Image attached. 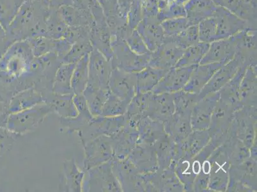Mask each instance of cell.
<instances>
[{
    "label": "cell",
    "instance_id": "37",
    "mask_svg": "<svg viewBox=\"0 0 257 192\" xmlns=\"http://www.w3.org/2000/svg\"><path fill=\"white\" fill-rule=\"evenodd\" d=\"M74 93L71 94L54 95L50 104L53 107L54 112H57L62 118H74L78 115L75 105L74 104L73 97Z\"/></svg>",
    "mask_w": 257,
    "mask_h": 192
},
{
    "label": "cell",
    "instance_id": "45",
    "mask_svg": "<svg viewBox=\"0 0 257 192\" xmlns=\"http://www.w3.org/2000/svg\"><path fill=\"white\" fill-rule=\"evenodd\" d=\"M88 83V70L83 64L79 65L72 76L71 86L74 94H83Z\"/></svg>",
    "mask_w": 257,
    "mask_h": 192
},
{
    "label": "cell",
    "instance_id": "31",
    "mask_svg": "<svg viewBox=\"0 0 257 192\" xmlns=\"http://www.w3.org/2000/svg\"><path fill=\"white\" fill-rule=\"evenodd\" d=\"M151 53L139 55L131 50L130 47L123 46L119 56L118 69L137 73L149 64Z\"/></svg>",
    "mask_w": 257,
    "mask_h": 192
},
{
    "label": "cell",
    "instance_id": "40",
    "mask_svg": "<svg viewBox=\"0 0 257 192\" xmlns=\"http://www.w3.org/2000/svg\"><path fill=\"white\" fill-rule=\"evenodd\" d=\"M175 105V112H189L199 101L197 93L185 92L183 90L172 93Z\"/></svg>",
    "mask_w": 257,
    "mask_h": 192
},
{
    "label": "cell",
    "instance_id": "21",
    "mask_svg": "<svg viewBox=\"0 0 257 192\" xmlns=\"http://www.w3.org/2000/svg\"><path fill=\"white\" fill-rule=\"evenodd\" d=\"M113 149V158H127L139 141L137 129L126 123L125 125L116 134L111 137Z\"/></svg>",
    "mask_w": 257,
    "mask_h": 192
},
{
    "label": "cell",
    "instance_id": "33",
    "mask_svg": "<svg viewBox=\"0 0 257 192\" xmlns=\"http://www.w3.org/2000/svg\"><path fill=\"white\" fill-rule=\"evenodd\" d=\"M168 71L155 69L147 65L141 71L137 72V92H152Z\"/></svg>",
    "mask_w": 257,
    "mask_h": 192
},
{
    "label": "cell",
    "instance_id": "14",
    "mask_svg": "<svg viewBox=\"0 0 257 192\" xmlns=\"http://www.w3.org/2000/svg\"><path fill=\"white\" fill-rule=\"evenodd\" d=\"M197 65L172 68L167 72L151 92L156 94L172 93L182 90L188 83L194 69Z\"/></svg>",
    "mask_w": 257,
    "mask_h": 192
},
{
    "label": "cell",
    "instance_id": "43",
    "mask_svg": "<svg viewBox=\"0 0 257 192\" xmlns=\"http://www.w3.org/2000/svg\"><path fill=\"white\" fill-rule=\"evenodd\" d=\"M161 25L165 37L177 36L191 26L186 17L169 19L161 22Z\"/></svg>",
    "mask_w": 257,
    "mask_h": 192
},
{
    "label": "cell",
    "instance_id": "13",
    "mask_svg": "<svg viewBox=\"0 0 257 192\" xmlns=\"http://www.w3.org/2000/svg\"><path fill=\"white\" fill-rule=\"evenodd\" d=\"M109 88L113 94L130 104L137 92V73L114 70L109 78Z\"/></svg>",
    "mask_w": 257,
    "mask_h": 192
},
{
    "label": "cell",
    "instance_id": "6",
    "mask_svg": "<svg viewBox=\"0 0 257 192\" xmlns=\"http://www.w3.org/2000/svg\"><path fill=\"white\" fill-rule=\"evenodd\" d=\"M114 175L117 178L121 189L124 191H146L140 173L130 158L111 160Z\"/></svg>",
    "mask_w": 257,
    "mask_h": 192
},
{
    "label": "cell",
    "instance_id": "18",
    "mask_svg": "<svg viewBox=\"0 0 257 192\" xmlns=\"http://www.w3.org/2000/svg\"><path fill=\"white\" fill-rule=\"evenodd\" d=\"M136 29L151 52L164 43L165 36L158 16L144 17Z\"/></svg>",
    "mask_w": 257,
    "mask_h": 192
},
{
    "label": "cell",
    "instance_id": "38",
    "mask_svg": "<svg viewBox=\"0 0 257 192\" xmlns=\"http://www.w3.org/2000/svg\"><path fill=\"white\" fill-rule=\"evenodd\" d=\"M210 44L199 42L184 50L181 59L175 67L192 66L199 65L209 50Z\"/></svg>",
    "mask_w": 257,
    "mask_h": 192
},
{
    "label": "cell",
    "instance_id": "3",
    "mask_svg": "<svg viewBox=\"0 0 257 192\" xmlns=\"http://www.w3.org/2000/svg\"><path fill=\"white\" fill-rule=\"evenodd\" d=\"M209 191H226L231 167L230 160L223 146L215 149L209 158Z\"/></svg>",
    "mask_w": 257,
    "mask_h": 192
},
{
    "label": "cell",
    "instance_id": "8",
    "mask_svg": "<svg viewBox=\"0 0 257 192\" xmlns=\"http://www.w3.org/2000/svg\"><path fill=\"white\" fill-rule=\"evenodd\" d=\"M85 168L88 170L113 158L111 137L100 135L85 145Z\"/></svg>",
    "mask_w": 257,
    "mask_h": 192
},
{
    "label": "cell",
    "instance_id": "23",
    "mask_svg": "<svg viewBox=\"0 0 257 192\" xmlns=\"http://www.w3.org/2000/svg\"><path fill=\"white\" fill-rule=\"evenodd\" d=\"M210 140L211 138L208 130L193 131L185 139L177 143L178 161L184 157L195 156L209 144Z\"/></svg>",
    "mask_w": 257,
    "mask_h": 192
},
{
    "label": "cell",
    "instance_id": "49",
    "mask_svg": "<svg viewBox=\"0 0 257 192\" xmlns=\"http://www.w3.org/2000/svg\"><path fill=\"white\" fill-rule=\"evenodd\" d=\"M132 16V28L136 29L140 22L143 20V9L140 0H135L133 4Z\"/></svg>",
    "mask_w": 257,
    "mask_h": 192
},
{
    "label": "cell",
    "instance_id": "5",
    "mask_svg": "<svg viewBox=\"0 0 257 192\" xmlns=\"http://www.w3.org/2000/svg\"><path fill=\"white\" fill-rule=\"evenodd\" d=\"M51 112H55L53 107L44 102L25 111L14 113L11 116L12 129L21 135L32 132Z\"/></svg>",
    "mask_w": 257,
    "mask_h": 192
},
{
    "label": "cell",
    "instance_id": "11",
    "mask_svg": "<svg viewBox=\"0 0 257 192\" xmlns=\"http://www.w3.org/2000/svg\"><path fill=\"white\" fill-rule=\"evenodd\" d=\"M213 17L216 24V41L230 38L242 30L251 29L246 22L223 7L218 6Z\"/></svg>",
    "mask_w": 257,
    "mask_h": 192
},
{
    "label": "cell",
    "instance_id": "36",
    "mask_svg": "<svg viewBox=\"0 0 257 192\" xmlns=\"http://www.w3.org/2000/svg\"><path fill=\"white\" fill-rule=\"evenodd\" d=\"M110 90L86 86L83 94L87 102L88 109L93 117L101 116L104 105Z\"/></svg>",
    "mask_w": 257,
    "mask_h": 192
},
{
    "label": "cell",
    "instance_id": "15",
    "mask_svg": "<svg viewBox=\"0 0 257 192\" xmlns=\"http://www.w3.org/2000/svg\"><path fill=\"white\" fill-rule=\"evenodd\" d=\"M219 100V92L210 93L198 101L191 114L193 131L206 130L209 127L212 113Z\"/></svg>",
    "mask_w": 257,
    "mask_h": 192
},
{
    "label": "cell",
    "instance_id": "7",
    "mask_svg": "<svg viewBox=\"0 0 257 192\" xmlns=\"http://www.w3.org/2000/svg\"><path fill=\"white\" fill-rule=\"evenodd\" d=\"M146 191H185L184 186L175 171L158 169L155 172L142 174Z\"/></svg>",
    "mask_w": 257,
    "mask_h": 192
},
{
    "label": "cell",
    "instance_id": "4",
    "mask_svg": "<svg viewBox=\"0 0 257 192\" xmlns=\"http://www.w3.org/2000/svg\"><path fill=\"white\" fill-rule=\"evenodd\" d=\"M234 110L219 100L212 113L209 132L211 142L216 147L222 146L227 139Z\"/></svg>",
    "mask_w": 257,
    "mask_h": 192
},
{
    "label": "cell",
    "instance_id": "25",
    "mask_svg": "<svg viewBox=\"0 0 257 192\" xmlns=\"http://www.w3.org/2000/svg\"><path fill=\"white\" fill-rule=\"evenodd\" d=\"M218 6L213 0H188L184 4L186 18L190 25H198L213 17Z\"/></svg>",
    "mask_w": 257,
    "mask_h": 192
},
{
    "label": "cell",
    "instance_id": "29",
    "mask_svg": "<svg viewBox=\"0 0 257 192\" xmlns=\"http://www.w3.org/2000/svg\"><path fill=\"white\" fill-rule=\"evenodd\" d=\"M256 66L246 68L239 88L240 104L242 107H256Z\"/></svg>",
    "mask_w": 257,
    "mask_h": 192
},
{
    "label": "cell",
    "instance_id": "12",
    "mask_svg": "<svg viewBox=\"0 0 257 192\" xmlns=\"http://www.w3.org/2000/svg\"><path fill=\"white\" fill-rule=\"evenodd\" d=\"M235 47V56L242 64L249 66H256V30L247 29L233 37Z\"/></svg>",
    "mask_w": 257,
    "mask_h": 192
},
{
    "label": "cell",
    "instance_id": "44",
    "mask_svg": "<svg viewBox=\"0 0 257 192\" xmlns=\"http://www.w3.org/2000/svg\"><path fill=\"white\" fill-rule=\"evenodd\" d=\"M198 28L200 42L210 44L216 41V24L214 17L202 21Z\"/></svg>",
    "mask_w": 257,
    "mask_h": 192
},
{
    "label": "cell",
    "instance_id": "34",
    "mask_svg": "<svg viewBox=\"0 0 257 192\" xmlns=\"http://www.w3.org/2000/svg\"><path fill=\"white\" fill-rule=\"evenodd\" d=\"M44 102H46V100L41 92L36 88H30L22 91L16 96L11 109L14 113H16Z\"/></svg>",
    "mask_w": 257,
    "mask_h": 192
},
{
    "label": "cell",
    "instance_id": "10",
    "mask_svg": "<svg viewBox=\"0 0 257 192\" xmlns=\"http://www.w3.org/2000/svg\"><path fill=\"white\" fill-rule=\"evenodd\" d=\"M184 51L170 37H165L164 43L151 53L148 65L155 69L169 71L175 67Z\"/></svg>",
    "mask_w": 257,
    "mask_h": 192
},
{
    "label": "cell",
    "instance_id": "22",
    "mask_svg": "<svg viewBox=\"0 0 257 192\" xmlns=\"http://www.w3.org/2000/svg\"><path fill=\"white\" fill-rule=\"evenodd\" d=\"M153 146L157 156L159 169L170 168L174 171L175 166L178 162L177 143L167 133H165L154 143Z\"/></svg>",
    "mask_w": 257,
    "mask_h": 192
},
{
    "label": "cell",
    "instance_id": "50",
    "mask_svg": "<svg viewBox=\"0 0 257 192\" xmlns=\"http://www.w3.org/2000/svg\"><path fill=\"white\" fill-rule=\"evenodd\" d=\"M246 2L253 5V6L256 7L257 6V0H246Z\"/></svg>",
    "mask_w": 257,
    "mask_h": 192
},
{
    "label": "cell",
    "instance_id": "32",
    "mask_svg": "<svg viewBox=\"0 0 257 192\" xmlns=\"http://www.w3.org/2000/svg\"><path fill=\"white\" fill-rule=\"evenodd\" d=\"M85 174L79 169L74 160H66L64 164V173L61 179L65 189L68 191H81Z\"/></svg>",
    "mask_w": 257,
    "mask_h": 192
},
{
    "label": "cell",
    "instance_id": "24",
    "mask_svg": "<svg viewBox=\"0 0 257 192\" xmlns=\"http://www.w3.org/2000/svg\"><path fill=\"white\" fill-rule=\"evenodd\" d=\"M189 112H175L164 123L165 132L174 142L179 143L185 139L193 132Z\"/></svg>",
    "mask_w": 257,
    "mask_h": 192
},
{
    "label": "cell",
    "instance_id": "9",
    "mask_svg": "<svg viewBox=\"0 0 257 192\" xmlns=\"http://www.w3.org/2000/svg\"><path fill=\"white\" fill-rule=\"evenodd\" d=\"M87 182L90 191H122L117 178L114 174L111 160L88 170Z\"/></svg>",
    "mask_w": 257,
    "mask_h": 192
},
{
    "label": "cell",
    "instance_id": "46",
    "mask_svg": "<svg viewBox=\"0 0 257 192\" xmlns=\"http://www.w3.org/2000/svg\"><path fill=\"white\" fill-rule=\"evenodd\" d=\"M182 17H186L184 4L177 0H174L167 8L158 12V19L161 23L169 19Z\"/></svg>",
    "mask_w": 257,
    "mask_h": 192
},
{
    "label": "cell",
    "instance_id": "16",
    "mask_svg": "<svg viewBox=\"0 0 257 192\" xmlns=\"http://www.w3.org/2000/svg\"><path fill=\"white\" fill-rule=\"evenodd\" d=\"M242 65L244 64L241 60L235 55V57L230 62L222 65L198 93V99L200 100L210 93L220 90L234 76Z\"/></svg>",
    "mask_w": 257,
    "mask_h": 192
},
{
    "label": "cell",
    "instance_id": "28",
    "mask_svg": "<svg viewBox=\"0 0 257 192\" xmlns=\"http://www.w3.org/2000/svg\"><path fill=\"white\" fill-rule=\"evenodd\" d=\"M247 67L242 65L234 76L219 91V100L232 107L235 112L242 108L240 104L239 88Z\"/></svg>",
    "mask_w": 257,
    "mask_h": 192
},
{
    "label": "cell",
    "instance_id": "35",
    "mask_svg": "<svg viewBox=\"0 0 257 192\" xmlns=\"http://www.w3.org/2000/svg\"><path fill=\"white\" fill-rule=\"evenodd\" d=\"M222 146L225 149L231 165H237L250 157L249 149L236 137H228Z\"/></svg>",
    "mask_w": 257,
    "mask_h": 192
},
{
    "label": "cell",
    "instance_id": "19",
    "mask_svg": "<svg viewBox=\"0 0 257 192\" xmlns=\"http://www.w3.org/2000/svg\"><path fill=\"white\" fill-rule=\"evenodd\" d=\"M175 113L172 93L151 92L146 117L164 123Z\"/></svg>",
    "mask_w": 257,
    "mask_h": 192
},
{
    "label": "cell",
    "instance_id": "17",
    "mask_svg": "<svg viewBox=\"0 0 257 192\" xmlns=\"http://www.w3.org/2000/svg\"><path fill=\"white\" fill-rule=\"evenodd\" d=\"M128 158L142 174L158 169L157 156L153 145L138 141Z\"/></svg>",
    "mask_w": 257,
    "mask_h": 192
},
{
    "label": "cell",
    "instance_id": "1",
    "mask_svg": "<svg viewBox=\"0 0 257 192\" xmlns=\"http://www.w3.org/2000/svg\"><path fill=\"white\" fill-rule=\"evenodd\" d=\"M228 137H236L251 148L256 140V107H244L234 112Z\"/></svg>",
    "mask_w": 257,
    "mask_h": 192
},
{
    "label": "cell",
    "instance_id": "2",
    "mask_svg": "<svg viewBox=\"0 0 257 192\" xmlns=\"http://www.w3.org/2000/svg\"><path fill=\"white\" fill-rule=\"evenodd\" d=\"M256 161L249 157L237 165H231L226 191H256Z\"/></svg>",
    "mask_w": 257,
    "mask_h": 192
},
{
    "label": "cell",
    "instance_id": "47",
    "mask_svg": "<svg viewBox=\"0 0 257 192\" xmlns=\"http://www.w3.org/2000/svg\"><path fill=\"white\" fill-rule=\"evenodd\" d=\"M210 163L209 158L205 161L200 172L193 182L192 191H209Z\"/></svg>",
    "mask_w": 257,
    "mask_h": 192
},
{
    "label": "cell",
    "instance_id": "30",
    "mask_svg": "<svg viewBox=\"0 0 257 192\" xmlns=\"http://www.w3.org/2000/svg\"><path fill=\"white\" fill-rule=\"evenodd\" d=\"M139 133V142L153 145L161 136L165 134L164 123L144 117L135 125Z\"/></svg>",
    "mask_w": 257,
    "mask_h": 192
},
{
    "label": "cell",
    "instance_id": "27",
    "mask_svg": "<svg viewBox=\"0 0 257 192\" xmlns=\"http://www.w3.org/2000/svg\"><path fill=\"white\" fill-rule=\"evenodd\" d=\"M222 65L221 64L198 65L194 69L188 83L182 90L198 94Z\"/></svg>",
    "mask_w": 257,
    "mask_h": 192
},
{
    "label": "cell",
    "instance_id": "48",
    "mask_svg": "<svg viewBox=\"0 0 257 192\" xmlns=\"http://www.w3.org/2000/svg\"><path fill=\"white\" fill-rule=\"evenodd\" d=\"M128 47L131 50L139 55L151 53V51L147 48L144 40L140 36L137 29L133 30L132 36L128 39Z\"/></svg>",
    "mask_w": 257,
    "mask_h": 192
},
{
    "label": "cell",
    "instance_id": "42",
    "mask_svg": "<svg viewBox=\"0 0 257 192\" xmlns=\"http://www.w3.org/2000/svg\"><path fill=\"white\" fill-rule=\"evenodd\" d=\"M170 38L183 50L195 45L200 42L198 25L189 26L177 36Z\"/></svg>",
    "mask_w": 257,
    "mask_h": 192
},
{
    "label": "cell",
    "instance_id": "20",
    "mask_svg": "<svg viewBox=\"0 0 257 192\" xmlns=\"http://www.w3.org/2000/svg\"><path fill=\"white\" fill-rule=\"evenodd\" d=\"M235 47L232 38L218 40L210 43L209 50L201 60L200 65L221 64L225 65L233 59Z\"/></svg>",
    "mask_w": 257,
    "mask_h": 192
},
{
    "label": "cell",
    "instance_id": "39",
    "mask_svg": "<svg viewBox=\"0 0 257 192\" xmlns=\"http://www.w3.org/2000/svg\"><path fill=\"white\" fill-rule=\"evenodd\" d=\"M128 103L116 97L111 92L107 95V100L102 109L101 116L118 117L124 116L127 112Z\"/></svg>",
    "mask_w": 257,
    "mask_h": 192
},
{
    "label": "cell",
    "instance_id": "26",
    "mask_svg": "<svg viewBox=\"0 0 257 192\" xmlns=\"http://www.w3.org/2000/svg\"><path fill=\"white\" fill-rule=\"evenodd\" d=\"M218 6L227 9L246 22L251 29L256 30V7L246 0H213Z\"/></svg>",
    "mask_w": 257,
    "mask_h": 192
},
{
    "label": "cell",
    "instance_id": "41",
    "mask_svg": "<svg viewBox=\"0 0 257 192\" xmlns=\"http://www.w3.org/2000/svg\"><path fill=\"white\" fill-rule=\"evenodd\" d=\"M72 74V70L62 69L58 71L53 83V92L58 95L74 93L71 86Z\"/></svg>",
    "mask_w": 257,
    "mask_h": 192
}]
</instances>
